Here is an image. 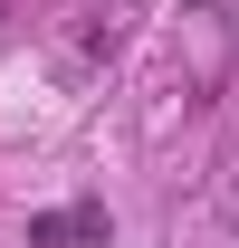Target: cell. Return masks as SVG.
<instances>
[{"label": "cell", "instance_id": "1", "mask_svg": "<svg viewBox=\"0 0 239 248\" xmlns=\"http://www.w3.org/2000/svg\"><path fill=\"white\" fill-rule=\"evenodd\" d=\"M29 248H105V210H96V201L38 210V219H29Z\"/></svg>", "mask_w": 239, "mask_h": 248}]
</instances>
